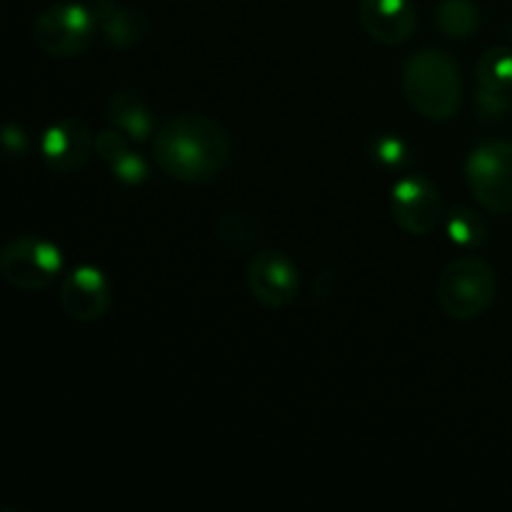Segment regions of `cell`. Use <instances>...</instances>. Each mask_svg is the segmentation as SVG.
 I'll list each match as a JSON object with an SVG mask.
<instances>
[{
	"mask_svg": "<svg viewBox=\"0 0 512 512\" xmlns=\"http://www.w3.org/2000/svg\"><path fill=\"white\" fill-rule=\"evenodd\" d=\"M230 153L228 130L203 113L173 115L153 135V160L183 185L213 183L228 168Z\"/></svg>",
	"mask_w": 512,
	"mask_h": 512,
	"instance_id": "1",
	"label": "cell"
},
{
	"mask_svg": "<svg viewBox=\"0 0 512 512\" xmlns=\"http://www.w3.org/2000/svg\"><path fill=\"white\" fill-rule=\"evenodd\" d=\"M403 93L420 118L445 123L463 105V70L445 50L420 48L403 65Z\"/></svg>",
	"mask_w": 512,
	"mask_h": 512,
	"instance_id": "2",
	"label": "cell"
},
{
	"mask_svg": "<svg viewBox=\"0 0 512 512\" xmlns=\"http://www.w3.org/2000/svg\"><path fill=\"white\" fill-rule=\"evenodd\" d=\"M435 295L450 320L470 323L493 308L498 298V273L480 255H460L440 270Z\"/></svg>",
	"mask_w": 512,
	"mask_h": 512,
	"instance_id": "3",
	"label": "cell"
},
{
	"mask_svg": "<svg viewBox=\"0 0 512 512\" xmlns=\"http://www.w3.org/2000/svg\"><path fill=\"white\" fill-rule=\"evenodd\" d=\"M465 183L475 203L493 215L512 213V143L485 140L465 158Z\"/></svg>",
	"mask_w": 512,
	"mask_h": 512,
	"instance_id": "4",
	"label": "cell"
},
{
	"mask_svg": "<svg viewBox=\"0 0 512 512\" xmlns=\"http://www.w3.org/2000/svg\"><path fill=\"white\" fill-rule=\"evenodd\" d=\"M98 20L93 10L78 3H55L33 20V43L48 58L70 60L93 45Z\"/></svg>",
	"mask_w": 512,
	"mask_h": 512,
	"instance_id": "5",
	"label": "cell"
},
{
	"mask_svg": "<svg viewBox=\"0 0 512 512\" xmlns=\"http://www.w3.org/2000/svg\"><path fill=\"white\" fill-rule=\"evenodd\" d=\"M63 270L58 245L38 235H18L0 250V275L15 290L35 293L53 283Z\"/></svg>",
	"mask_w": 512,
	"mask_h": 512,
	"instance_id": "6",
	"label": "cell"
},
{
	"mask_svg": "<svg viewBox=\"0 0 512 512\" xmlns=\"http://www.w3.org/2000/svg\"><path fill=\"white\" fill-rule=\"evenodd\" d=\"M390 213L395 225L408 235H430L445 220V203L433 180L405 175L393 185Z\"/></svg>",
	"mask_w": 512,
	"mask_h": 512,
	"instance_id": "7",
	"label": "cell"
},
{
	"mask_svg": "<svg viewBox=\"0 0 512 512\" xmlns=\"http://www.w3.org/2000/svg\"><path fill=\"white\" fill-rule=\"evenodd\" d=\"M245 283L250 295L263 308H288L300 293V270L293 260L280 250H260L250 258L245 268Z\"/></svg>",
	"mask_w": 512,
	"mask_h": 512,
	"instance_id": "8",
	"label": "cell"
},
{
	"mask_svg": "<svg viewBox=\"0 0 512 512\" xmlns=\"http://www.w3.org/2000/svg\"><path fill=\"white\" fill-rule=\"evenodd\" d=\"M60 308L75 323H98L113 305V285L95 265L73 268L60 283Z\"/></svg>",
	"mask_w": 512,
	"mask_h": 512,
	"instance_id": "9",
	"label": "cell"
},
{
	"mask_svg": "<svg viewBox=\"0 0 512 512\" xmlns=\"http://www.w3.org/2000/svg\"><path fill=\"white\" fill-rule=\"evenodd\" d=\"M358 20L375 43L388 48L408 43L418 30L413 0H360Z\"/></svg>",
	"mask_w": 512,
	"mask_h": 512,
	"instance_id": "10",
	"label": "cell"
},
{
	"mask_svg": "<svg viewBox=\"0 0 512 512\" xmlns=\"http://www.w3.org/2000/svg\"><path fill=\"white\" fill-rule=\"evenodd\" d=\"M40 153L45 163L58 173H73L88 163L95 153V135L78 118H60L48 125L40 138Z\"/></svg>",
	"mask_w": 512,
	"mask_h": 512,
	"instance_id": "11",
	"label": "cell"
},
{
	"mask_svg": "<svg viewBox=\"0 0 512 512\" xmlns=\"http://www.w3.org/2000/svg\"><path fill=\"white\" fill-rule=\"evenodd\" d=\"M90 10L98 20V30L113 48H135L150 33V23L145 13L133 8V5H123L118 0H93Z\"/></svg>",
	"mask_w": 512,
	"mask_h": 512,
	"instance_id": "12",
	"label": "cell"
},
{
	"mask_svg": "<svg viewBox=\"0 0 512 512\" xmlns=\"http://www.w3.org/2000/svg\"><path fill=\"white\" fill-rule=\"evenodd\" d=\"M108 120L113 128L123 130L130 140H148L150 135H155V118L150 113V108L145 105L143 98H138L130 90H118L113 93V98L108 100Z\"/></svg>",
	"mask_w": 512,
	"mask_h": 512,
	"instance_id": "13",
	"label": "cell"
},
{
	"mask_svg": "<svg viewBox=\"0 0 512 512\" xmlns=\"http://www.w3.org/2000/svg\"><path fill=\"white\" fill-rule=\"evenodd\" d=\"M483 25V13L475 0H440L435 8V28L450 40L473 38Z\"/></svg>",
	"mask_w": 512,
	"mask_h": 512,
	"instance_id": "14",
	"label": "cell"
},
{
	"mask_svg": "<svg viewBox=\"0 0 512 512\" xmlns=\"http://www.w3.org/2000/svg\"><path fill=\"white\" fill-rule=\"evenodd\" d=\"M445 230H448V238L465 250L483 248L488 240V225H485L483 215L468 205H460L445 215Z\"/></svg>",
	"mask_w": 512,
	"mask_h": 512,
	"instance_id": "15",
	"label": "cell"
},
{
	"mask_svg": "<svg viewBox=\"0 0 512 512\" xmlns=\"http://www.w3.org/2000/svg\"><path fill=\"white\" fill-rule=\"evenodd\" d=\"M475 80L480 88L512 93V48L493 45L475 63Z\"/></svg>",
	"mask_w": 512,
	"mask_h": 512,
	"instance_id": "16",
	"label": "cell"
},
{
	"mask_svg": "<svg viewBox=\"0 0 512 512\" xmlns=\"http://www.w3.org/2000/svg\"><path fill=\"white\" fill-rule=\"evenodd\" d=\"M475 113L483 123H500L512 113V93L503 90H490L475 85Z\"/></svg>",
	"mask_w": 512,
	"mask_h": 512,
	"instance_id": "17",
	"label": "cell"
},
{
	"mask_svg": "<svg viewBox=\"0 0 512 512\" xmlns=\"http://www.w3.org/2000/svg\"><path fill=\"white\" fill-rule=\"evenodd\" d=\"M370 153L383 170H403L410 160L408 145L398 135H378Z\"/></svg>",
	"mask_w": 512,
	"mask_h": 512,
	"instance_id": "18",
	"label": "cell"
},
{
	"mask_svg": "<svg viewBox=\"0 0 512 512\" xmlns=\"http://www.w3.org/2000/svg\"><path fill=\"white\" fill-rule=\"evenodd\" d=\"M115 178L125 185H138L143 180H148V163H145L143 155H138L135 150H128L125 155H120L113 165H110Z\"/></svg>",
	"mask_w": 512,
	"mask_h": 512,
	"instance_id": "19",
	"label": "cell"
},
{
	"mask_svg": "<svg viewBox=\"0 0 512 512\" xmlns=\"http://www.w3.org/2000/svg\"><path fill=\"white\" fill-rule=\"evenodd\" d=\"M128 140L130 138L123 133V130H118L110 125V128L100 130V133L95 135V153H98L105 163L113 165L120 155H125L130 150Z\"/></svg>",
	"mask_w": 512,
	"mask_h": 512,
	"instance_id": "20",
	"label": "cell"
},
{
	"mask_svg": "<svg viewBox=\"0 0 512 512\" xmlns=\"http://www.w3.org/2000/svg\"><path fill=\"white\" fill-rule=\"evenodd\" d=\"M3 148L8 155L23 158L28 153V133L20 125H5L3 130Z\"/></svg>",
	"mask_w": 512,
	"mask_h": 512,
	"instance_id": "21",
	"label": "cell"
},
{
	"mask_svg": "<svg viewBox=\"0 0 512 512\" xmlns=\"http://www.w3.org/2000/svg\"><path fill=\"white\" fill-rule=\"evenodd\" d=\"M510 45H512V23H510Z\"/></svg>",
	"mask_w": 512,
	"mask_h": 512,
	"instance_id": "22",
	"label": "cell"
}]
</instances>
